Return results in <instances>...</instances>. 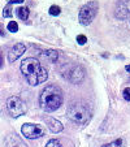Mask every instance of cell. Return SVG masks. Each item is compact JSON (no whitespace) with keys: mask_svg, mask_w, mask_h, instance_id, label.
<instances>
[{"mask_svg":"<svg viewBox=\"0 0 130 147\" xmlns=\"http://www.w3.org/2000/svg\"><path fill=\"white\" fill-rule=\"evenodd\" d=\"M21 72L31 86H36L46 82L48 78V72L44 67H42L36 59L28 57L21 63Z\"/></svg>","mask_w":130,"mask_h":147,"instance_id":"obj_1","label":"cell"},{"mask_svg":"<svg viewBox=\"0 0 130 147\" xmlns=\"http://www.w3.org/2000/svg\"><path fill=\"white\" fill-rule=\"evenodd\" d=\"M64 92L56 85H48L39 95V106L44 112H55L63 106Z\"/></svg>","mask_w":130,"mask_h":147,"instance_id":"obj_2","label":"cell"},{"mask_svg":"<svg viewBox=\"0 0 130 147\" xmlns=\"http://www.w3.org/2000/svg\"><path fill=\"white\" fill-rule=\"evenodd\" d=\"M68 119H70L73 122L79 125H86L91 119V109L89 104L83 100H74L68 107Z\"/></svg>","mask_w":130,"mask_h":147,"instance_id":"obj_3","label":"cell"},{"mask_svg":"<svg viewBox=\"0 0 130 147\" xmlns=\"http://www.w3.org/2000/svg\"><path fill=\"white\" fill-rule=\"evenodd\" d=\"M99 9V4L98 1H90V3L85 4L82 8L79 9V14H78V20L82 26H89L90 24L94 21L95 16Z\"/></svg>","mask_w":130,"mask_h":147,"instance_id":"obj_4","label":"cell"},{"mask_svg":"<svg viewBox=\"0 0 130 147\" xmlns=\"http://www.w3.org/2000/svg\"><path fill=\"white\" fill-rule=\"evenodd\" d=\"M7 111L12 117H20L28 112V106L20 96H11L7 100Z\"/></svg>","mask_w":130,"mask_h":147,"instance_id":"obj_5","label":"cell"},{"mask_svg":"<svg viewBox=\"0 0 130 147\" xmlns=\"http://www.w3.org/2000/svg\"><path fill=\"white\" fill-rule=\"evenodd\" d=\"M85 74L86 72L83 69V67H81V65H68L63 69V77L69 82L74 83V85L82 82L83 78H85Z\"/></svg>","mask_w":130,"mask_h":147,"instance_id":"obj_6","label":"cell"},{"mask_svg":"<svg viewBox=\"0 0 130 147\" xmlns=\"http://www.w3.org/2000/svg\"><path fill=\"white\" fill-rule=\"evenodd\" d=\"M21 133L29 139H36V138H40L42 136H44V128L40 126V125L28 122V124L22 125Z\"/></svg>","mask_w":130,"mask_h":147,"instance_id":"obj_7","label":"cell"},{"mask_svg":"<svg viewBox=\"0 0 130 147\" xmlns=\"http://www.w3.org/2000/svg\"><path fill=\"white\" fill-rule=\"evenodd\" d=\"M115 16L119 20H126L130 17V0H120L115 9Z\"/></svg>","mask_w":130,"mask_h":147,"instance_id":"obj_8","label":"cell"},{"mask_svg":"<svg viewBox=\"0 0 130 147\" xmlns=\"http://www.w3.org/2000/svg\"><path fill=\"white\" fill-rule=\"evenodd\" d=\"M26 51V46L24 43H17L14 45L13 47L9 50V53H8V61L9 63H14L18 57L22 56V53H25Z\"/></svg>","mask_w":130,"mask_h":147,"instance_id":"obj_9","label":"cell"},{"mask_svg":"<svg viewBox=\"0 0 130 147\" xmlns=\"http://www.w3.org/2000/svg\"><path fill=\"white\" fill-rule=\"evenodd\" d=\"M44 122L47 124L48 129H50L52 133H60V131H63V129H64L63 124H61L59 120L53 119V117H47V119H44Z\"/></svg>","mask_w":130,"mask_h":147,"instance_id":"obj_10","label":"cell"},{"mask_svg":"<svg viewBox=\"0 0 130 147\" xmlns=\"http://www.w3.org/2000/svg\"><path fill=\"white\" fill-rule=\"evenodd\" d=\"M42 56H43L46 60L51 61V63H55V61L60 57V52H57V51H55V50H48L42 53Z\"/></svg>","mask_w":130,"mask_h":147,"instance_id":"obj_11","label":"cell"},{"mask_svg":"<svg viewBox=\"0 0 130 147\" xmlns=\"http://www.w3.org/2000/svg\"><path fill=\"white\" fill-rule=\"evenodd\" d=\"M17 16H18V18L26 21V20L29 18V9H28V7H20V8L17 9Z\"/></svg>","mask_w":130,"mask_h":147,"instance_id":"obj_12","label":"cell"},{"mask_svg":"<svg viewBox=\"0 0 130 147\" xmlns=\"http://www.w3.org/2000/svg\"><path fill=\"white\" fill-rule=\"evenodd\" d=\"M122 144H124V141H122L121 138H119V139H116V141L111 142V143L103 144L102 147H122Z\"/></svg>","mask_w":130,"mask_h":147,"instance_id":"obj_13","label":"cell"},{"mask_svg":"<svg viewBox=\"0 0 130 147\" xmlns=\"http://www.w3.org/2000/svg\"><path fill=\"white\" fill-rule=\"evenodd\" d=\"M9 147H28V144L24 143V142L18 138H13V142L9 143Z\"/></svg>","mask_w":130,"mask_h":147,"instance_id":"obj_14","label":"cell"},{"mask_svg":"<svg viewBox=\"0 0 130 147\" xmlns=\"http://www.w3.org/2000/svg\"><path fill=\"white\" fill-rule=\"evenodd\" d=\"M50 14L51 16H59L60 14V12H61V9H60V7L59 5H51V8H50Z\"/></svg>","mask_w":130,"mask_h":147,"instance_id":"obj_15","label":"cell"},{"mask_svg":"<svg viewBox=\"0 0 130 147\" xmlns=\"http://www.w3.org/2000/svg\"><path fill=\"white\" fill-rule=\"evenodd\" d=\"M7 29H8L11 33H17V30H18V25H17V22H14V21H11V22L8 24V26H7Z\"/></svg>","mask_w":130,"mask_h":147,"instance_id":"obj_16","label":"cell"},{"mask_svg":"<svg viewBox=\"0 0 130 147\" xmlns=\"http://www.w3.org/2000/svg\"><path fill=\"white\" fill-rule=\"evenodd\" d=\"M46 147H63V146H61V143L57 139H50L47 142V144H46Z\"/></svg>","mask_w":130,"mask_h":147,"instance_id":"obj_17","label":"cell"},{"mask_svg":"<svg viewBox=\"0 0 130 147\" xmlns=\"http://www.w3.org/2000/svg\"><path fill=\"white\" fill-rule=\"evenodd\" d=\"M77 42L79 46H83L87 43V38H86V35H82V34H79V35L77 36Z\"/></svg>","mask_w":130,"mask_h":147,"instance_id":"obj_18","label":"cell"},{"mask_svg":"<svg viewBox=\"0 0 130 147\" xmlns=\"http://www.w3.org/2000/svg\"><path fill=\"white\" fill-rule=\"evenodd\" d=\"M122 95H124V99L126 100V102H130V87H126V89H124V91H122Z\"/></svg>","mask_w":130,"mask_h":147,"instance_id":"obj_19","label":"cell"},{"mask_svg":"<svg viewBox=\"0 0 130 147\" xmlns=\"http://www.w3.org/2000/svg\"><path fill=\"white\" fill-rule=\"evenodd\" d=\"M3 16L4 17H11L12 16V9H11V5H7L3 11Z\"/></svg>","mask_w":130,"mask_h":147,"instance_id":"obj_20","label":"cell"},{"mask_svg":"<svg viewBox=\"0 0 130 147\" xmlns=\"http://www.w3.org/2000/svg\"><path fill=\"white\" fill-rule=\"evenodd\" d=\"M9 4H22L24 0H8Z\"/></svg>","mask_w":130,"mask_h":147,"instance_id":"obj_21","label":"cell"},{"mask_svg":"<svg viewBox=\"0 0 130 147\" xmlns=\"http://www.w3.org/2000/svg\"><path fill=\"white\" fill-rule=\"evenodd\" d=\"M0 35H1V36L5 35V33H4V28L1 25H0Z\"/></svg>","mask_w":130,"mask_h":147,"instance_id":"obj_22","label":"cell"},{"mask_svg":"<svg viewBox=\"0 0 130 147\" xmlns=\"http://www.w3.org/2000/svg\"><path fill=\"white\" fill-rule=\"evenodd\" d=\"M125 69H126V72H129V73H130V64H127L126 67H125Z\"/></svg>","mask_w":130,"mask_h":147,"instance_id":"obj_23","label":"cell"}]
</instances>
